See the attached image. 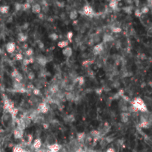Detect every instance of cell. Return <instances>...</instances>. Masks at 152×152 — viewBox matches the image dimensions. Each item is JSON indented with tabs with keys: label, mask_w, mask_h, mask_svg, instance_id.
<instances>
[{
	"label": "cell",
	"mask_w": 152,
	"mask_h": 152,
	"mask_svg": "<svg viewBox=\"0 0 152 152\" xmlns=\"http://www.w3.org/2000/svg\"><path fill=\"white\" fill-rule=\"evenodd\" d=\"M131 105L137 111H141L142 113H148V110L145 103V101L140 97H136L132 101Z\"/></svg>",
	"instance_id": "6da1fadb"
},
{
	"label": "cell",
	"mask_w": 152,
	"mask_h": 152,
	"mask_svg": "<svg viewBox=\"0 0 152 152\" xmlns=\"http://www.w3.org/2000/svg\"><path fill=\"white\" fill-rule=\"evenodd\" d=\"M104 42H100L99 44H96L93 48V53L95 55H99L104 50Z\"/></svg>",
	"instance_id": "7a4b0ae2"
},
{
	"label": "cell",
	"mask_w": 152,
	"mask_h": 152,
	"mask_svg": "<svg viewBox=\"0 0 152 152\" xmlns=\"http://www.w3.org/2000/svg\"><path fill=\"white\" fill-rule=\"evenodd\" d=\"M11 76L14 79L16 82H22L23 79V76L22 74H20L17 70H14L11 73Z\"/></svg>",
	"instance_id": "3957f363"
},
{
	"label": "cell",
	"mask_w": 152,
	"mask_h": 152,
	"mask_svg": "<svg viewBox=\"0 0 152 152\" xmlns=\"http://www.w3.org/2000/svg\"><path fill=\"white\" fill-rule=\"evenodd\" d=\"M49 108H50V106L46 103H44L43 102V103H41L39 105V106L37 108V111L39 113H41V114H47L48 112Z\"/></svg>",
	"instance_id": "277c9868"
},
{
	"label": "cell",
	"mask_w": 152,
	"mask_h": 152,
	"mask_svg": "<svg viewBox=\"0 0 152 152\" xmlns=\"http://www.w3.org/2000/svg\"><path fill=\"white\" fill-rule=\"evenodd\" d=\"M24 135V129L19 128V127H16L14 131H13V136L15 139H21L23 137Z\"/></svg>",
	"instance_id": "5b68a950"
},
{
	"label": "cell",
	"mask_w": 152,
	"mask_h": 152,
	"mask_svg": "<svg viewBox=\"0 0 152 152\" xmlns=\"http://www.w3.org/2000/svg\"><path fill=\"white\" fill-rule=\"evenodd\" d=\"M16 43L13 42H9L5 45L6 51L8 54H13L15 51V50H16Z\"/></svg>",
	"instance_id": "8992f818"
},
{
	"label": "cell",
	"mask_w": 152,
	"mask_h": 152,
	"mask_svg": "<svg viewBox=\"0 0 152 152\" xmlns=\"http://www.w3.org/2000/svg\"><path fill=\"white\" fill-rule=\"evenodd\" d=\"M62 53L64 57H65L67 58H70L73 54V48L70 46H67V47L65 48L64 49H62Z\"/></svg>",
	"instance_id": "52a82bcc"
},
{
	"label": "cell",
	"mask_w": 152,
	"mask_h": 152,
	"mask_svg": "<svg viewBox=\"0 0 152 152\" xmlns=\"http://www.w3.org/2000/svg\"><path fill=\"white\" fill-rule=\"evenodd\" d=\"M36 60H37V62L42 67H44L46 65V64L48 63V59H47V57H45V56L43 55H39L36 58Z\"/></svg>",
	"instance_id": "ba28073f"
},
{
	"label": "cell",
	"mask_w": 152,
	"mask_h": 152,
	"mask_svg": "<svg viewBox=\"0 0 152 152\" xmlns=\"http://www.w3.org/2000/svg\"><path fill=\"white\" fill-rule=\"evenodd\" d=\"M2 123H3V124L5 125H7L9 123H10V120L12 119V116H11V114H10V113H8V112H5V114H3V116H2Z\"/></svg>",
	"instance_id": "9c48e42d"
},
{
	"label": "cell",
	"mask_w": 152,
	"mask_h": 152,
	"mask_svg": "<svg viewBox=\"0 0 152 152\" xmlns=\"http://www.w3.org/2000/svg\"><path fill=\"white\" fill-rule=\"evenodd\" d=\"M82 11H83V13L87 16H92L93 13H94V10H93L92 8L89 5L84 6L83 9H82Z\"/></svg>",
	"instance_id": "30bf717a"
},
{
	"label": "cell",
	"mask_w": 152,
	"mask_h": 152,
	"mask_svg": "<svg viewBox=\"0 0 152 152\" xmlns=\"http://www.w3.org/2000/svg\"><path fill=\"white\" fill-rule=\"evenodd\" d=\"M31 10H32V12L35 14H39L41 13V10H42V8H41V5L38 3H34L32 6H31Z\"/></svg>",
	"instance_id": "8fae6325"
},
{
	"label": "cell",
	"mask_w": 152,
	"mask_h": 152,
	"mask_svg": "<svg viewBox=\"0 0 152 152\" xmlns=\"http://www.w3.org/2000/svg\"><path fill=\"white\" fill-rule=\"evenodd\" d=\"M129 112H122L120 115V120L123 123H127L129 121Z\"/></svg>",
	"instance_id": "7c38bea8"
},
{
	"label": "cell",
	"mask_w": 152,
	"mask_h": 152,
	"mask_svg": "<svg viewBox=\"0 0 152 152\" xmlns=\"http://www.w3.org/2000/svg\"><path fill=\"white\" fill-rule=\"evenodd\" d=\"M144 101H145V103L147 106L148 110L150 111H152V99H151L150 97L145 96L144 99Z\"/></svg>",
	"instance_id": "4fadbf2b"
},
{
	"label": "cell",
	"mask_w": 152,
	"mask_h": 152,
	"mask_svg": "<svg viewBox=\"0 0 152 152\" xmlns=\"http://www.w3.org/2000/svg\"><path fill=\"white\" fill-rule=\"evenodd\" d=\"M17 39L20 42H25V41L28 39V36L25 34V33L20 32V33H19V34L17 36Z\"/></svg>",
	"instance_id": "5bb4252c"
},
{
	"label": "cell",
	"mask_w": 152,
	"mask_h": 152,
	"mask_svg": "<svg viewBox=\"0 0 152 152\" xmlns=\"http://www.w3.org/2000/svg\"><path fill=\"white\" fill-rule=\"evenodd\" d=\"M103 42L108 43V42H113L114 41V38H113V37L111 34H109V33H105V34L103 37Z\"/></svg>",
	"instance_id": "9a60e30c"
},
{
	"label": "cell",
	"mask_w": 152,
	"mask_h": 152,
	"mask_svg": "<svg viewBox=\"0 0 152 152\" xmlns=\"http://www.w3.org/2000/svg\"><path fill=\"white\" fill-rule=\"evenodd\" d=\"M46 142H48V144L49 145H50L57 143V139L54 137V136H53V135H49V136L47 137Z\"/></svg>",
	"instance_id": "2e32d148"
},
{
	"label": "cell",
	"mask_w": 152,
	"mask_h": 152,
	"mask_svg": "<svg viewBox=\"0 0 152 152\" xmlns=\"http://www.w3.org/2000/svg\"><path fill=\"white\" fill-rule=\"evenodd\" d=\"M48 148H49V149L52 152H57L60 149L61 145H59L58 143H55V144H53V145H48Z\"/></svg>",
	"instance_id": "e0dca14e"
},
{
	"label": "cell",
	"mask_w": 152,
	"mask_h": 152,
	"mask_svg": "<svg viewBox=\"0 0 152 152\" xmlns=\"http://www.w3.org/2000/svg\"><path fill=\"white\" fill-rule=\"evenodd\" d=\"M68 44H69V42L67 40H62V41H59L58 43H57V46L59 48H62V49H64L65 48L68 46Z\"/></svg>",
	"instance_id": "ac0fdd59"
},
{
	"label": "cell",
	"mask_w": 152,
	"mask_h": 152,
	"mask_svg": "<svg viewBox=\"0 0 152 152\" xmlns=\"http://www.w3.org/2000/svg\"><path fill=\"white\" fill-rule=\"evenodd\" d=\"M65 96L66 100L72 101L74 99V94L71 91H67L65 94Z\"/></svg>",
	"instance_id": "d6986e66"
},
{
	"label": "cell",
	"mask_w": 152,
	"mask_h": 152,
	"mask_svg": "<svg viewBox=\"0 0 152 152\" xmlns=\"http://www.w3.org/2000/svg\"><path fill=\"white\" fill-rule=\"evenodd\" d=\"M69 17L71 20H75L77 19L78 17V12L76 10H73L70 12V14H69Z\"/></svg>",
	"instance_id": "ffe728a7"
},
{
	"label": "cell",
	"mask_w": 152,
	"mask_h": 152,
	"mask_svg": "<svg viewBox=\"0 0 152 152\" xmlns=\"http://www.w3.org/2000/svg\"><path fill=\"white\" fill-rule=\"evenodd\" d=\"M42 145V140L39 138H37L34 141H33V147L36 149H39Z\"/></svg>",
	"instance_id": "44dd1931"
},
{
	"label": "cell",
	"mask_w": 152,
	"mask_h": 152,
	"mask_svg": "<svg viewBox=\"0 0 152 152\" xmlns=\"http://www.w3.org/2000/svg\"><path fill=\"white\" fill-rule=\"evenodd\" d=\"M10 7L8 5H3L0 7V13L2 14H7L9 12Z\"/></svg>",
	"instance_id": "7402d4cb"
},
{
	"label": "cell",
	"mask_w": 152,
	"mask_h": 152,
	"mask_svg": "<svg viewBox=\"0 0 152 152\" xmlns=\"http://www.w3.org/2000/svg\"><path fill=\"white\" fill-rule=\"evenodd\" d=\"M48 38L52 41H57L59 39V35L56 33H51L48 35Z\"/></svg>",
	"instance_id": "603a6c76"
},
{
	"label": "cell",
	"mask_w": 152,
	"mask_h": 152,
	"mask_svg": "<svg viewBox=\"0 0 152 152\" xmlns=\"http://www.w3.org/2000/svg\"><path fill=\"white\" fill-rule=\"evenodd\" d=\"M50 91L51 92V94H57L59 92V87L57 85H53L51 87L49 88Z\"/></svg>",
	"instance_id": "cb8c5ba5"
},
{
	"label": "cell",
	"mask_w": 152,
	"mask_h": 152,
	"mask_svg": "<svg viewBox=\"0 0 152 152\" xmlns=\"http://www.w3.org/2000/svg\"><path fill=\"white\" fill-rule=\"evenodd\" d=\"M92 40L94 41V44H99V43H100V40H101V38H100V36L99 35V34H94V36L92 37Z\"/></svg>",
	"instance_id": "d4e9b609"
},
{
	"label": "cell",
	"mask_w": 152,
	"mask_h": 152,
	"mask_svg": "<svg viewBox=\"0 0 152 152\" xmlns=\"http://www.w3.org/2000/svg\"><path fill=\"white\" fill-rule=\"evenodd\" d=\"M67 123H72L75 120V118H74V116L72 115V114H70V115H67L65 117L64 119Z\"/></svg>",
	"instance_id": "484cf974"
},
{
	"label": "cell",
	"mask_w": 152,
	"mask_h": 152,
	"mask_svg": "<svg viewBox=\"0 0 152 152\" xmlns=\"http://www.w3.org/2000/svg\"><path fill=\"white\" fill-rule=\"evenodd\" d=\"M34 84H35L36 88H41L43 87V86H44V82H42V79H36Z\"/></svg>",
	"instance_id": "4316f807"
},
{
	"label": "cell",
	"mask_w": 152,
	"mask_h": 152,
	"mask_svg": "<svg viewBox=\"0 0 152 152\" xmlns=\"http://www.w3.org/2000/svg\"><path fill=\"white\" fill-rule=\"evenodd\" d=\"M99 133L100 132L99 131H96V130H91L90 131V136L91 137H94V138H96L99 136Z\"/></svg>",
	"instance_id": "83f0119b"
},
{
	"label": "cell",
	"mask_w": 152,
	"mask_h": 152,
	"mask_svg": "<svg viewBox=\"0 0 152 152\" xmlns=\"http://www.w3.org/2000/svg\"><path fill=\"white\" fill-rule=\"evenodd\" d=\"M118 6V2L116 0H111V2L109 3V7L114 10H115Z\"/></svg>",
	"instance_id": "f1b7e54d"
},
{
	"label": "cell",
	"mask_w": 152,
	"mask_h": 152,
	"mask_svg": "<svg viewBox=\"0 0 152 152\" xmlns=\"http://www.w3.org/2000/svg\"><path fill=\"white\" fill-rule=\"evenodd\" d=\"M75 81H76V82L79 83V85L81 86H83L84 83H85V79H84L83 76H77L76 79H75Z\"/></svg>",
	"instance_id": "f546056e"
},
{
	"label": "cell",
	"mask_w": 152,
	"mask_h": 152,
	"mask_svg": "<svg viewBox=\"0 0 152 152\" xmlns=\"http://www.w3.org/2000/svg\"><path fill=\"white\" fill-rule=\"evenodd\" d=\"M86 137V136L85 132H79L77 133V140L79 141H82Z\"/></svg>",
	"instance_id": "4dcf8cb0"
},
{
	"label": "cell",
	"mask_w": 152,
	"mask_h": 152,
	"mask_svg": "<svg viewBox=\"0 0 152 152\" xmlns=\"http://www.w3.org/2000/svg\"><path fill=\"white\" fill-rule=\"evenodd\" d=\"M25 55L28 57H30L33 56V53H34V51H33V49L32 48H28L26 50H25Z\"/></svg>",
	"instance_id": "1f68e13d"
},
{
	"label": "cell",
	"mask_w": 152,
	"mask_h": 152,
	"mask_svg": "<svg viewBox=\"0 0 152 152\" xmlns=\"http://www.w3.org/2000/svg\"><path fill=\"white\" fill-rule=\"evenodd\" d=\"M111 32L113 33H119L122 32V28L120 27H114V26H113L111 28Z\"/></svg>",
	"instance_id": "d6a6232c"
},
{
	"label": "cell",
	"mask_w": 152,
	"mask_h": 152,
	"mask_svg": "<svg viewBox=\"0 0 152 152\" xmlns=\"http://www.w3.org/2000/svg\"><path fill=\"white\" fill-rule=\"evenodd\" d=\"M43 121H44V117L43 116H38L35 118L34 120V122L37 123H41L42 124L43 123Z\"/></svg>",
	"instance_id": "836d02e7"
},
{
	"label": "cell",
	"mask_w": 152,
	"mask_h": 152,
	"mask_svg": "<svg viewBox=\"0 0 152 152\" xmlns=\"http://www.w3.org/2000/svg\"><path fill=\"white\" fill-rule=\"evenodd\" d=\"M32 93H33V94L34 95V96H41V91H40V89L39 88H35L34 89H33V91H32Z\"/></svg>",
	"instance_id": "e575fe53"
},
{
	"label": "cell",
	"mask_w": 152,
	"mask_h": 152,
	"mask_svg": "<svg viewBox=\"0 0 152 152\" xmlns=\"http://www.w3.org/2000/svg\"><path fill=\"white\" fill-rule=\"evenodd\" d=\"M74 37V33L72 31H68L67 33V41L69 42H72V38Z\"/></svg>",
	"instance_id": "d590c367"
},
{
	"label": "cell",
	"mask_w": 152,
	"mask_h": 152,
	"mask_svg": "<svg viewBox=\"0 0 152 152\" xmlns=\"http://www.w3.org/2000/svg\"><path fill=\"white\" fill-rule=\"evenodd\" d=\"M13 152H25V151L21 148L20 146H18V145H16L13 148Z\"/></svg>",
	"instance_id": "8d00e7d4"
},
{
	"label": "cell",
	"mask_w": 152,
	"mask_h": 152,
	"mask_svg": "<svg viewBox=\"0 0 152 152\" xmlns=\"http://www.w3.org/2000/svg\"><path fill=\"white\" fill-rule=\"evenodd\" d=\"M15 59L17 61H22L24 59V57L22 55V54L21 53H17L15 55Z\"/></svg>",
	"instance_id": "74e56055"
},
{
	"label": "cell",
	"mask_w": 152,
	"mask_h": 152,
	"mask_svg": "<svg viewBox=\"0 0 152 152\" xmlns=\"http://www.w3.org/2000/svg\"><path fill=\"white\" fill-rule=\"evenodd\" d=\"M30 8H31V5L29 2H25V4L22 5V10L25 11V10H29Z\"/></svg>",
	"instance_id": "f35d334b"
},
{
	"label": "cell",
	"mask_w": 152,
	"mask_h": 152,
	"mask_svg": "<svg viewBox=\"0 0 152 152\" xmlns=\"http://www.w3.org/2000/svg\"><path fill=\"white\" fill-rule=\"evenodd\" d=\"M18 113H19V109L16 108H14V109L13 110V111L10 114L12 117H13V119H15V118L16 117V116H17Z\"/></svg>",
	"instance_id": "ab89813d"
},
{
	"label": "cell",
	"mask_w": 152,
	"mask_h": 152,
	"mask_svg": "<svg viewBox=\"0 0 152 152\" xmlns=\"http://www.w3.org/2000/svg\"><path fill=\"white\" fill-rule=\"evenodd\" d=\"M28 78L30 80H33V79H35V73L33 72V71H30L28 74Z\"/></svg>",
	"instance_id": "60d3db41"
},
{
	"label": "cell",
	"mask_w": 152,
	"mask_h": 152,
	"mask_svg": "<svg viewBox=\"0 0 152 152\" xmlns=\"http://www.w3.org/2000/svg\"><path fill=\"white\" fill-rule=\"evenodd\" d=\"M37 46L39 47V49H41V50H43V49H44L45 45H44V43H43L41 40H37Z\"/></svg>",
	"instance_id": "b9f144b4"
},
{
	"label": "cell",
	"mask_w": 152,
	"mask_h": 152,
	"mask_svg": "<svg viewBox=\"0 0 152 152\" xmlns=\"http://www.w3.org/2000/svg\"><path fill=\"white\" fill-rule=\"evenodd\" d=\"M140 10H141V12H142V14H146V13H148L149 12V8L147 6H144V7H142L141 8Z\"/></svg>",
	"instance_id": "7bdbcfd3"
},
{
	"label": "cell",
	"mask_w": 152,
	"mask_h": 152,
	"mask_svg": "<svg viewBox=\"0 0 152 152\" xmlns=\"http://www.w3.org/2000/svg\"><path fill=\"white\" fill-rule=\"evenodd\" d=\"M40 68H41V66L37 62L33 64V69H34L35 71H39Z\"/></svg>",
	"instance_id": "ee69618b"
},
{
	"label": "cell",
	"mask_w": 152,
	"mask_h": 152,
	"mask_svg": "<svg viewBox=\"0 0 152 152\" xmlns=\"http://www.w3.org/2000/svg\"><path fill=\"white\" fill-rule=\"evenodd\" d=\"M65 88L67 91H72L74 90V86H73V85L69 84V85H67Z\"/></svg>",
	"instance_id": "f6af8a7d"
},
{
	"label": "cell",
	"mask_w": 152,
	"mask_h": 152,
	"mask_svg": "<svg viewBox=\"0 0 152 152\" xmlns=\"http://www.w3.org/2000/svg\"><path fill=\"white\" fill-rule=\"evenodd\" d=\"M15 8L16 11H19L20 10H22V5L19 3H16L15 5Z\"/></svg>",
	"instance_id": "bcb514c9"
},
{
	"label": "cell",
	"mask_w": 152,
	"mask_h": 152,
	"mask_svg": "<svg viewBox=\"0 0 152 152\" xmlns=\"http://www.w3.org/2000/svg\"><path fill=\"white\" fill-rule=\"evenodd\" d=\"M142 12H141V10H139V9H137L136 10H135V16H137V17H140V16H142Z\"/></svg>",
	"instance_id": "7dc6e473"
},
{
	"label": "cell",
	"mask_w": 152,
	"mask_h": 152,
	"mask_svg": "<svg viewBox=\"0 0 152 152\" xmlns=\"http://www.w3.org/2000/svg\"><path fill=\"white\" fill-rule=\"evenodd\" d=\"M22 63H23V65H25V66L28 65L30 63V59H26V58H24V59L22 60Z\"/></svg>",
	"instance_id": "c3c4849f"
},
{
	"label": "cell",
	"mask_w": 152,
	"mask_h": 152,
	"mask_svg": "<svg viewBox=\"0 0 152 152\" xmlns=\"http://www.w3.org/2000/svg\"><path fill=\"white\" fill-rule=\"evenodd\" d=\"M91 64V60L88 59H86V61H84V62H83L82 65H83V66H88V65H90Z\"/></svg>",
	"instance_id": "681fc988"
},
{
	"label": "cell",
	"mask_w": 152,
	"mask_h": 152,
	"mask_svg": "<svg viewBox=\"0 0 152 152\" xmlns=\"http://www.w3.org/2000/svg\"><path fill=\"white\" fill-rule=\"evenodd\" d=\"M95 92H96V94H98V95L102 94V93H103V88H96V89L95 90Z\"/></svg>",
	"instance_id": "f907efd6"
},
{
	"label": "cell",
	"mask_w": 152,
	"mask_h": 152,
	"mask_svg": "<svg viewBox=\"0 0 152 152\" xmlns=\"http://www.w3.org/2000/svg\"><path fill=\"white\" fill-rule=\"evenodd\" d=\"M147 35L148 37H152V27L149 28L147 31Z\"/></svg>",
	"instance_id": "816d5d0a"
},
{
	"label": "cell",
	"mask_w": 152,
	"mask_h": 152,
	"mask_svg": "<svg viewBox=\"0 0 152 152\" xmlns=\"http://www.w3.org/2000/svg\"><path fill=\"white\" fill-rule=\"evenodd\" d=\"M120 86V82H117V81H116V82H114V87L115 88H118Z\"/></svg>",
	"instance_id": "f5cc1de1"
},
{
	"label": "cell",
	"mask_w": 152,
	"mask_h": 152,
	"mask_svg": "<svg viewBox=\"0 0 152 152\" xmlns=\"http://www.w3.org/2000/svg\"><path fill=\"white\" fill-rule=\"evenodd\" d=\"M122 98L123 99V100L125 101V102H129V101H130V98L128 96H127L126 95H125V94L122 96Z\"/></svg>",
	"instance_id": "db71d44e"
},
{
	"label": "cell",
	"mask_w": 152,
	"mask_h": 152,
	"mask_svg": "<svg viewBox=\"0 0 152 152\" xmlns=\"http://www.w3.org/2000/svg\"><path fill=\"white\" fill-rule=\"evenodd\" d=\"M147 59V57L145 54H140V59L141 60H145Z\"/></svg>",
	"instance_id": "11a10c76"
},
{
	"label": "cell",
	"mask_w": 152,
	"mask_h": 152,
	"mask_svg": "<svg viewBox=\"0 0 152 152\" xmlns=\"http://www.w3.org/2000/svg\"><path fill=\"white\" fill-rule=\"evenodd\" d=\"M42 125V127L44 128V129H48V127H49V124H48V123H43Z\"/></svg>",
	"instance_id": "9f6ffc18"
},
{
	"label": "cell",
	"mask_w": 152,
	"mask_h": 152,
	"mask_svg": "<svg viewBox=\"0 0 152 152\" xmlns=\"http://www.w3.org/2000/svg\"><path fill=\"white\" fill-rule=\"evenodd\" d=\"M94 74L93 71H91V70L88 71V76H90L91 77H93V76H94Z\"/></svg>",
	"instance_id": "6f0895ef"
},
{
	"label": "cell",
	"mask_w": 152,
	"mask_h": 152,
	"mask_svg": "<svg viewBox=\"0 0 152 152\" xmlns=\"http://www.w3.org/2000/svg\"><path fill=\"white\" fill-rule=\"evenodd\" d=\"M106 152H115V150L114 148H108Z\"/></svg>",
	"instance_id": "680465c9"
},
{
	"label": "cell",
	"mask_w": 152,
	"mask_h": 152,
	"mask_svg": "<svg viewBox=\"0 0 152 152\" xmlns=\"http://www.w3.org/2000/svg\"><path fill=\"white\" fill-rule=\"evenodd\" d=\"M28 45L27 43H25V44L22 45V48H23V49H26V50H27V49L28 48Z\"/></svg>",
	"instance_id": "91938a15"
},
{
	"label": "cell",
	"mask_w": 152,
	"mask_h": 152,
	"mask_svg": "<svg viewBox=\"0 0 152 152\" xmlns=\"http://www.w3.org/2000/svg\"><path fill=\"white\" fill-rule=\"evenodd\" d=\"M149 86L152 88V82H149Z\"/></svg>",
	"instance_id": "94428289"
},
{
	"label": "cell",
	"mask_w": 152,
	"mask_h": 152,
	"mask_svg": "<svg viewBox=\"0 0 152 152\" xmlns=\"http://www.w3.org/2000/svg\"><path fill=\"white\" fill-rule=\"evenodd\" d=\"M2 54V50L1 48H0V54Z\"/></svg>",
	"instance_id": "6125c7cd"
},
{
	"label": "cell",
	"mask_w": 152,
	"mask_h": 152,
	"mask_svg": "<svg viewBox=\"0 0 152 152\" xmlns=\"http://www.w3.org/2000/svg\"><path fill=\"white\" fill-rule=\"evenodd\" d=\"M116 1H117L118 2H120V1H121V0H116Z\"/></svg>",
	"instance_id": "be15d7a7"
},
{
	"label": "cell",
	"mask_w": 152,
	"mask_h": 152,
	"mask_svg": "<svg viewBox=\"0 0 152 152\" xmlns=\"http://www.w3.org/2000/svg\"><path fill=\"white\" fill-rule=\"evenodd\" d=\"M151 1H152V0H151Z\"/></svg>",
	"instance_id": "e7e4bbea"
}]
</instances>
